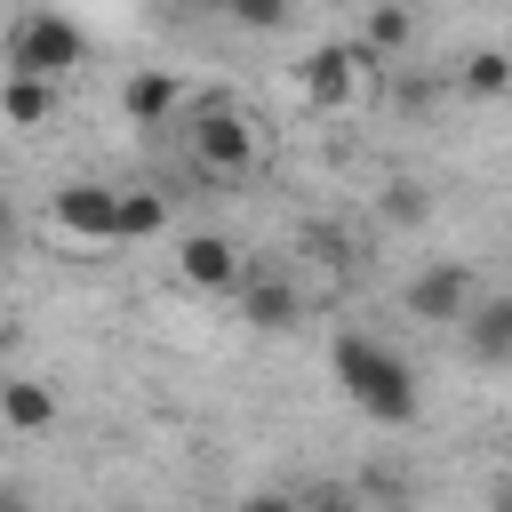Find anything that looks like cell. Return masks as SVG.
Listing matches in <instances>:
<instances>
[{
    "label": "cell",
    "mask_w": 512,
    "mask_h": 512,
    "mask_svg": "<svg viewBox=\"0 0 512 512\" xmlns=\"http://www.w3.org/2000/svg\"><path fill=\"white\" fill-rule=\"evenodd\" d=\"M328 368H336V392H344L368 424L408 432V424L424 416V384H416V368H408L400 344H384V336H368V328H344V336L328 344Z\"/></svg>",
    "instance_id": "obj_1"
},
{
    "label": "cell",
    "mask_w": 512,
    "mask_h": 512,
    "mask_svg": "<svg viewBox=\"0 0 512 512\" xmlns=\"http://www.w3.org/2000/svg\"><path fill=\"white\" fill-rule=\"evenodd\" d=\"M72 64H88V32L64 8H24L0 40V72H24V80H64Z\"/></svg>",
    "instance_id": "obj_2"
},
{
    "label": "cell",
    "mask_w": 512,
    "mask_h": 512,
    "mask_svg": "<svg viewBox=\"0 0 512 512\" xmlns=\"http://www.w3.org/2000/svg\"><path fill=\"white\" fill-rule=\"evenodd\" d=\"M176 128H184V152H192L200 176H248V168H256V120H248L240 104L200 96V104H184Z\"/></svg>",
    "instance_id": "obj_3"
},
{
    "label": "cell",
    "mask_w": 512,
    "mask_h": 512,
    "mask_svg": "<svg viewBox=\"0 0 512 512\" xmlns=\"http://www.w3.org/2000/svg\"><path fill=\"white\" fill-rule=\"evenodd\" d=\"M376 72H392V64H384L376 48H360V40H344V48H312V56L296 64V80H304V96H312L320 112H344L352 88L376 80Z\"/></svg>",
    "instance_id": "obj_4"
},
{
    "label": "cell",
    "mask_w": 512,
    "mask_h": 512,
    "mask_svg": "<svg viewBox=\"0 0 512 512\" xmlns=\"http://www.w3.org/2000/svg\"><path fill=\"white\" fill-rule=\"evenodd\" d=\"M400 312H408V320H424V328H456V320L472 312V272H464L456 256L416 264V272H408V288H400Z\"/></svg>",
    "instance_id": "obj_5"
},
{
    "label": "cell",
    "mask_w": 512,
    "mask_h": 512,
    "mask_svg": "<svg viewBox=\"0 0 512 512\" xmlns=\"http://www.w3.org/2000/svg\"><path fill=\"white\" fill-rule=\"evenodd\" d=\"M48 224L64 240H120V184H96V176H72L48 192Z\"/></svg>",
    "instance_id": "obj_6"
},
{
    "label": "cell",
    "mask_w": 512,
    "mask_h": 512,
    "mask_svg": "<svg viewBox=\"0 0 512 512\" xmlns=\"http://www.w3.org/2000/svg\"><path fill=\"white\" fill-rule=\"evenodd\" d=\"M232 296H240V320H248V328H264V336H280V328H296V320H304L296 280H288V272H272V264H248Z\"/></svg>",
    "instance_id": "obj_7"
},
{
    "label": "cell",
    "mask_w": 512,
    "mask_h": 512,
    "mask_svg": "<svg viewBox=\"0 0 512 512\" xmlns=\"http://www.w3.org/2000/svg\"><path fill=\"white\" fill-rule=\"evenodd\" d=\"M176 272H184V288L232 296V288H240V272H248V256H240L224 232H184V240H176Z\"/></svg>",
    "instance_id": "obj_8"
},
{
    "label": "cell",
    "mask_w": 512,
    "mask_h": 512,
    "mask_svg": "<svg viewBox=\"0 0 512 512\" xmlns=\"http://www.w3.org/2000/svg\"><path fill=\"white\" fill-rule=\"evenodd\" d=\"M456 344H464L480 368H512V288L472 296V312L456 320Z\"/></svg>",
    "instance_id": "obj_9"
},
{
    "label": "cell",
    "mask_w": 512,
    "mask_h": 512,
    "mask_svg": "<svg viewBox=\"0 0 512 512\" xmlns=\"http://www.w3.org/2000/svg\"><path fill=\"white\" fill-rule=\"evenodd\" d=\"M120 112H128L136 128H168V120H184V80L160 72V64H144V72L120 80Z\"/></svg>",
    "instance_id": "obj_10"
},
{
    "label": "cell",
    "mask_w": 512,
    "mask_h": 512,
    "mask_svg": "<svg viewBox=\"0 0 512 512\" xmlns=\"http://www.w3.org/2000/svg\"><path fill=\"white\" fill-rule=\"evenodd\" d=\"M0 424L8 432H48L56 424V392L40 376H0Z\"/></svg>",
    "instance_id": "obj_11"
},
{
    "label": "cell",
    "mask_w": 512,
    "mask_h": 512,
    "mask_svg": "<svg viewBox=\"0 0 512 512\" xmlns=\"http://www.w3.org/2000/svg\"><path fill=\"white\" fill-rule=\"evenodd\" d=\"M40 120H56V80L0 72V128H40Z\"/></svg>",
    "instance_id": "obj_12"
},
{
    "label": "cell",
    "mask_w": 512,
    "mask_h": 512,
    "mask_svg": "<svg viewBox=\"0 0 512 512\" xmlns=\"http://www.w3.org/2000/svg\"><path fill=\"white\" fill-rule=\"evenodd\" d=\"M360 48H376L384 64H400V56L416 48V8H408V0H376V8H368V32H360Z\"/></svg>",
    "instance_id": "obj_13"
},
{
    "label": "cell",
    "mask_w": 512,
    "mask_h": 512,
    "mask_svg": "<svg viewBox=\"0 0 512 512\" xmlns=\"http://www.w3.org/2000/svg\"><path fill=\"white\" fill-rule=\"evenodd\" d=\"M168 232V192H152V184H120V240L136 248V240H160Z\"/></svg>",
    "instance_id": "obj_14"
},
{
    "label": "cell",
    "mask_w": 512,
    "mask_h": 512,
    "mask_svg": "<svg viewBox=\"0 0 512 512\" xmlns=\"http://www.w3.org/2000/svg\"><path fill=\"white\" fill-rule=\"evenodd\" d=\"M456 88H464V96H480V104L512 96V48H472V56L456 64Z\"/></svg>",
    "instance_id": "obj_15"
},
{
    "label": "cell",
    "mask_w": 512,
    "mask_h": 512,
    "mask_svg": "<svg viewBox=\"0 0 512 512\" xmlns=\"http://www.w3.org/2000/svg\"><path fill=\"white\" fill-rule=\"evenodd\" d=\"M224 16H232L240 32H280V24L296 16V0H224Z\"/></svg>",
    "instance_id": "obj_16"
},
{
    "label": "cell",
    "mask_w": 512,
    "mask_h": 512,
    "mask_svg": "<svg viewBox=\"0 0 512 512\" xmlns=\"http://www.w3.org/2000/svg\"><path fill=\"white\" fill-rule=\"evenodd\" d=\"M240 512H312V504H304V496H280V488H264V496H248Z\"/></svg>",
    "instance_id": "obj_17"
},
{
    "label": "cell",
    "mask_w": 512,
    "mask_h": 512,
    "mask_svg": "<svg viewBox=\"0 0 512 512\" xmlns=\"http://www.w3.org/2000/svg\"><path fill=\"white\" fill-rule=\"evenodd\" d=\"M304 504H312V512H368L360 496H336V488H328V496H304Z\"/></svg>",
    "instance_id": "obj_18"
},
{
    "label": "cell",
    "mask_w": 512,
    "mask_h": 512,
    "mask_svg": "<svg viewBox=\"0 0 512 512\" xmlns=\"http://www.w3.org/2000/svg\"><path fill=\"white\" fill-rule=\"evenodd\" d=\"M16 240V208H8V192H0V248Z\"/></svg>",
    "instance_id": "obj_19"
},
{
    "label": "cell",
    "mask_w": 512,
    "mask_h": 512,
    "mask_svg": "<svg viewBox=\"0 0 512 512\" xmlns=\"http://www.w3.org/2000/svg\"><path fill=\"white\" fill-rule=\"evenodd\" d=\"M0 512H24V496H16V488H0Z\"/></svg>",
    "instance_id": "obj_20"
},
{
    "label": "cell",
    "mask_w": 512,
    "mask_h": 512,
    "mask_svg": "<svg viewBox=\"0 0 512 512\" xmlns=\"http://www.w3.org/2000/svg\"><path fill=\"white\" fill-rule=\"evenodd\" d=\"M0 168H8V128H0Z\"/></svg>",
    "instance_id": "obj_21"
},
{
    "label": "cell",
    "mask_w": 512,
    "mask_h": 512,
    "mask_svg": "<svg viewBox=\"0 0 512 512\" xmlns=\"http://www.w3.org/2000/svg\"><path fill=\"white\" fill-rule=\"evenodd\" d=\"M496 504H504V512H512V488H504V496H496Z\"/></svg>",
    "instance_id": "obj_22"
}]
</instances>
